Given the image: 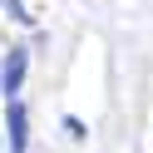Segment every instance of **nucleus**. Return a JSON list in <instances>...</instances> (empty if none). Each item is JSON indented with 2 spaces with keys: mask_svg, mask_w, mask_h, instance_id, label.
Wrapping results in <instances>:
<instances>
[{
  "mask_svg": "<svg viewBox=\"0 0 153 153\" xmlns=\"http://www.w3.org/2000/svg\"><path fill=\"white\" fill-rule=\"evenodd\" d=\"M25 79V50H10V59H5V69H0V89L15 99V89H20Z\"/></svg>",
  "mask_w": 153,
  "mask_h": 153,
  "instance_id": "1",
  "label": "nucleus"
},
{
  "mask_svg": "<svg viewBox=\"0 0 153 153\" xmlns=\"http://www.w3.org/2000/svg\"><path fill=\"white\" fill-rule=\"evenodd\" d=\"M10 148L25 153V104L20 99H10Z\"/></svg>",
  "mask_w": 153,
  "mask_h": 153,
  "instance_id": "2",
  "label": "nucleus"
},
{
  "mask_svg": "<svg viewBox=\"0 0 153 153\" xmlns=\"http://www.w3.org/2000/svg\"><path fill=\"white\" fill-rule=\"evenodd\" d=\"M0 5H5V10H10V15H15V20H30V10H25L20 0H0Z\"/></svg>",
  "mask_w": 153,
  "mask_h": 153,
  "instance_id": "3",
  "label": "nucleus"
}]
</instances>
